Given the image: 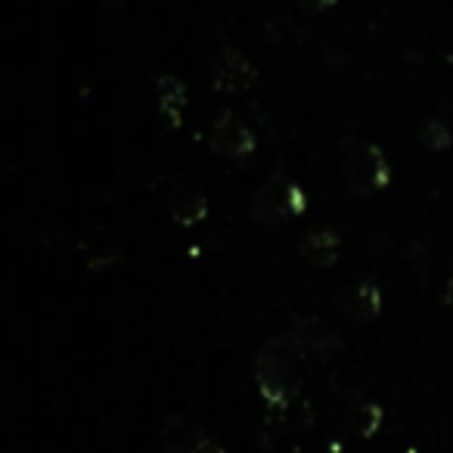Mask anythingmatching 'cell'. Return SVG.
I'll use <instances>...</instances> for the list:
<instances>
[{
    "mask_svg": "<svg viewBox=\"0 0 453 453\" xmlns=\"http://www.w3.org/2000/svg\"><path fill=\"white\" fill-rule=\"evenodd\" d=\"M342 177H345L348 189L357 196H370L388 187L391 168L385 162L382 150L372 143H351L342 158Z\"/></svg>",
    "mask_w": 453,
    "mask_h": 453,
    "instance_id": "3",
    "label": "cell"
},
{
    "mask_svg": "<svg viewBox=\"0 0 453 453\" xmlns=\"http://www.w3.org/2000/svg\"><path fill=\"white\" fill-rule=\"evenodd\" d=\"M249 211H252V218L258 220L261 226L283 224V220H289L304 211V193L298 189V183L289 180V177L273 174L255 189Z\"/></svg>",
    "mask_w": 453,
    "mask_h": 453,
    "instance_id": "2",
    "label": "cell"
},
{
    "mask_svg": "<svg viewBox=\"0 0 453 453\" xmlns=\"http://www.w3.org/2000/svg\"><path fill=\"white\" fill-rule=\"evenodd\" d=\"M298 345L292 335L271 339L255 354V382L267 407H280L286 401H296L302 391V370H298Z\"/></svg>",
    "mask_w": 453,
    "mask_h": 453,
    "instance_id": "1",
    "label": "cell"
},
{
    "mask_svg": "<svg viewBox=\"0 0 453 453\" xmlns=\"http://www.w3.org/2000/svg\"><path fill=\"white\" fill-rule=\"evenodd\" d=\"M199 453H226V450H224V447H218V444H214V441H208V444L202 447Z\"/></svg>",
    "mask_w": 453,
    "mask_h": 453,
    "instance_id": "18",
    "label": "cell"
},
{
    "mask_svg": "<svg viewBox=\"0 0 453 453\" xmlns=\"http://www.w3.org/2000/svg\"><path fill=\"white\" fill-rule=\"evenodd\" d=\"M78 252H81V261L90 271H106L119 261L121 240L109 226H90L88 234L78 240Z\"/></svg>",
    "mask_w": 453,
    "mask_h": 453,
    "instance_id": "7",
    "label": "cell"
},
{
    "mask_svg": "<svg viewBox=\"0 0 453 453\" xmlns=\"http://www.w3.org/2000/svg\"><path fill=\"white\" fill-rule=\"evenodd\" d=\"M208 143L218 156L230 158V162H246L255 152V134L246 121L236 112L224 109L211 119V127H208Z\"/></svg>",
    "mask_w": 453,
    "mask_h": 453,
    "instance_id": "4",
    "label": "cell"
},
{
    "mask_svg": "<svg viewBox=\"0 0 453 453\" xmlns=\"http://www.w3.org/2000/svg\"><path fill=\"white\" fill-rule=\"evenodd\" d=\"M419 143L426 146V150H447V146L453 143V134H450V125H447L444 119H426L419 127Z\"/></svg>",
    "mask_w": 453,
    "mask_h": 453,
    "instance_id": "13",
    "label": "cell"
},
{
    "mask_svg": "<svg viewBox=\"0 0 453 453\" xmlns=\"http://www.w3.org/2000/svg\"><path fill=\"white\" fill-rule=\"evenodd\" d=\"M208 444V438L187 422L183 416H168L162 426V450L165 453H199Z\"/></svg>",
    "mask_w": 453,
    "mask_h": 453,
    "instance_id": "10",
    "label": "cell"
},
{
    "mask_svg": "<svg viewBox=\"0 0 453 453\" xmlns=\"http://www.w3.org/2000/svg\"><path fill=\"white\" fill-rule=\"evenodd\" d=\"M156 96H158V112L165 115L171 127H180L183 125V112H187V84L174 75H158L156 81Z\"/></svg>",
    "mask_w": 453,
    "mask_h": 453,
    "instance_id": "11",
    "label": "cell"
},
{
    "mask_svg": "<svg viewBox=\"0 0 453 453\" xmlns=\"http://www.w3.org/2000/svg\"><path fill=\"white\" fill-rule=\"evenodd\" d=\"M339 311L354 323H370L382 311V292L370 280H360V283H354L351 289H345L339 296Z\"/></svg>",
    "mask_w": 453,
    "mask_h": 453,
    "instance_id": "8",
    "label": "cell"
},
{
    "mask_svg": "<svg viewBox=\"0 0 453 453\" xmlns=\"http://www.w3.org/2000/svg\"><path fill=\"white\" fill-rule=\"evenodd\" d=\"M208 81L218 94H242V90L255 88L258 69L236 47H224L214 53L211 65H208Z\"/></svg>",
    "mask_w": 453,
    "mask_h": 453,
    "instance_id": "5",
    "label": "cell"
},
{
    "mask_svg": "<svg viewBox=\"0 0 453 453\" xmlns=\"http://www.w3.org/2000/svg\"><path fill=\"white\" fill-rule=\"evenodd\" d=\"M342 240L335 230H311L298 240V255L314 267H333L339 261Z\"/></svg>",
    "mask_w": 453,
    "mask_h": 453,
    "instance_id": "9",
    "label": "cell"
},
{
    "mask_svg": "<svg viewBox=\"0 0 453 453\" xmlns=\"http://www.w3.org/2000/svg\"><path fill=\"white\" fill-rule=\"evenodd\" d=\"M171 218L177 220L180 226H193V224H199L202 218L208 214V202H205V196L199 193V189H193V187H180V189H174L171 193Z\"/></svg>",
    "mask_w": 453,
    "mask_h": 453,
    "instance_id": "12",
    "label": "cell"
},
{
    "mask_svg": "<svg viewBox=\"0 0 453 453\" xmlns=\"http://www.w3.org/2000/svg\"><path fill=\"white\" fill-rule=\"evenodd\" d=\"M444 304L453 311V280H450V283H447V289H444Z\"/></svg>",
    "mask_w": 453,
    "mask_h": 453,
    "instance_id": "17",
    "label": "cell"
},
{
    "mask_svg": "<svg viewBox=\"0 0 453 453\" xmlns=\"http://www.w3.org/2000/svg\"><path fill=\"white\" fill-rule=\"evenodd\" d=\"M304 13H323V10H333L339 0H298Z\"/></svg>",
    "mask_w": 453,
    "mask_h": 453,
    "instance_id": "15",
    "label": "cell"
},
{
    "mask_svg": "<svg viewBox=\"0 0 453 453\" xmlns=\"http://www.w3.org/2000/svg\"><path fill=\"white\" fill-rule=\"evenodd\" d=\"M292 342L298 345V351L308 354V357H333L342 348V339L333 326H326L317 317H304L292 326Z\"/></svg>",
    "mask_w": 453,
    "mask_h": 453,
    "instance_id": "6",
    "label": "cell"
},
{
    "mask_svg": "<svg viewBox=\"0 0 453 453\" xmlns=\"http://www.w3.org/2000/svg\"><path fill=\"white\" fill-rule=\"evenodd\" d=\"M100 10L109 16V19H115V16L125 13V0H100Z\"/></svg>",
    "mask_w": 453,
    "mask_h": 453,
    "instance_id": "16",
    "label": "cell"
},
{
    "mask_svg": "<svg viewBox=\"0 0 453 453\" xmlns=\"http://www.w3.org/2000/svg\"><path fill=\"white\" fill-rule=\"evenodd\" d=\"M351 422H354V432L370 438V434H376L379 426H382V407H379V403H360L351 413Z\"/></svg>",
    "mask_w": 453,
    "mask_h": 453,
    "instance_id": "14",
    "label": "cell"
}]
</instances>
